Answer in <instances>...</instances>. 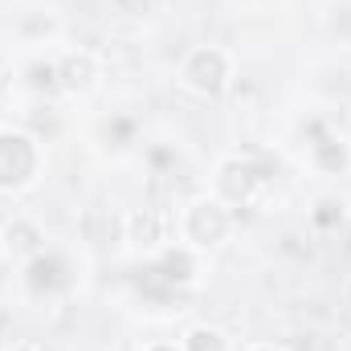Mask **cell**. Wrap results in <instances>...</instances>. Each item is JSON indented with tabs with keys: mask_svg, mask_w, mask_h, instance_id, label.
<instances>
[{
	"mask_svg": "<svg viewBox=\"0 0 351 351\" xmlns=\"http://www.w3.org/2000/svg\"><path fill=\"white\" fill-rule=\"evenodd\" d=\"M41 172V139L16 127L0 131V192H21Z\"/></svg>",
	"mask_w": 351,
	"mask_h": 351,
	"instance_id": "1",
	"label": "cell"
},
{
	"mask_svg": "<svg viewBox=\"0 0 351 351\" xmlns=\"http://www.w3.org/2000/svg\"><path fill=\"white\" fill-rule=\"evenodd\" d=\"M229 78H233V62H229V53L217 49V45L192 49V53L184 58V66H180V86L192 90V94H200V98H217L221 90L229 86Z\"/></svg>",
	"mask_w": 351,
	"mask_h": 351,
	"instance_id": "2",
	"label": "cell"
},
{
	"mask_svg": "<svg viewBox=\"0 0 351 351\" xmlns=\"http://www.w3.org/2000/svg\"><path fill=\"white\" fill-rule=\"evenodd\" d=\"M74 269L66 262V254L62 250H41L37 258H29V262L21 265V282H25V290L33 294V298H45V302H53L58 294H70L74 290V278H70Z\"/></svg>",
	"mask_w": 351,
	"mask_h": 351,
	"instance_id": "3",
	"label": "cell"
},
{
	"mask_svg": "<svg viewBox=\"0 0 351 351\" xmlns=\"http://www.w3.org/2000/svg\"><path fill=\"white\" fill-rule=\"evenodd\" d=\"M180 233H184L188 245L208 250V245H217V241L229 233V208H225L221 200H208V196H204V200H192V204L184 208Z\"/></svg>",
	"mask_w": 351,
	"mask_h": 351,
	"instance_id": "4",
	"label": "cell"
},
{
	"mask_svg": "<svg viewBox=\"0 0 351 351\" xmlns=\"http://www.w3.org/2000/svg\"><path fill=\"white\" fill-rule=\"evenodd\" d=\"M94 139H98V147H102L106 156L123 160V156H131V152L139 147V119H135L131 110H110L106 119H98Z\"/></svg>",
	"mask_w": 351,
	"mask_h": 351,
	"instance_id": "5",
	"label": "cell"
},
{
	"mask_svg": "<svg viewBox=\"0 0 351 351\" xmlns=\"http://www.w3.org/2000/svg\"><path fill=\"white\" fill-rule=\"evenodd\" d=\"M4 245H8V254H12L16 262L25 265L29 258H37V254L45 250V233H41L29 217H16V221L4 229Z\"/></svg>",
	"mask_w": 351,
	"mask_h": 351,
	"instance_id": "6",
	"label": "cell"
},
{
	"mask_svg": "<svg viewBox=\"0 0 351 351\" xmlns=\"http://www.w3.org/2000/svg\"><path fill=\"white\" fill-rule=\"evenodd\" d=\"M16 37H21L25 45H49V41L58 37V16H53L49 8H29V12H21Z\"/></svg>",
	"mask_w": 351,
	"mask_h": 351,
	"instance_id": "7",
	"label": "cell"
},
{
	"mask_svg": "<svg viewBox=\"0 0 351 351\" xmlns=\"http://www.w3.org/2000/svg\"><path fill=\"white\" fill-rule=\"evenodd\" d=\"M21 78H25V90L29 94H37V98H45V94H58V58H33V62H25V70H21Z\"/></svg>",
	"mask_w": 351,
	"mask_h": 351,
	"instance_id": "8",
	"label": "cell"
},
{
	"mask_svg": "<svg viewBox=\"0 0 351 351\" xmlns=\"http://www.w3.org/2000/svg\"><path fill=\"white\" fill-rule=\"evenodd\" d=\"M184 351H233V348H229L225 331H217V327H192L184 335Z\"/></svg>",
	"mask_w": 351,
	"mask_h": 351,
	"instance_id": "9",
	"label": "cell"
},
{
	"mask_svg": "<svg viewBox=\"0 0 351 351\" xmlns=\"http://www.w3.org/2000/svg\"><path fill=\"white\" fill-rule=\"evenodd\" d=\"M143 160L152 164V172H156V176H164V172H172L176 164H180V152L168 147V143H152V147L143 152Z\"/></svg>",
	"mask_w": 351,
	"mask_h": 351,
	"instance_id": "10",
	"label": "cell"
},
{
	"mask_svg": "<svg viewBox=\"0 0 351 351\" xmlns=\"http://www.w3.org/2000/svg\"><path fill=\"white\" fill-rule=\"evenodd\" d=\"M8 351H41V348H37V343H12Z\"/></svg>",
	"mask_w": 351,
	"mask_h": 351,
	"instance_id": "11",
	"label": "cell"
},
{
	"mask_svg": "<svg viewBox=\"0 0 351 351\" xmlns=\"http://www.w3.org/2000/svg\"><path fill=\"white\" fill-rule=\"evenodd\" d=\"M147 351H176V348H168V343H156V348H147Z\"/></svg>",
	"mask_w": 351,
	"mask_h": 351,
	"instance_id": "12",
	"label": "cell"
},
{
	"mask_svg": "<svg viewBox=\"0 0 351 351\" xmlns=\"http://www.w3.org/2000/svg\"><path fill=\"white\" fill-rule=\"evenodd\" d=\"M250 351H274V348H250Z\"/></svg>",
	"mask_w": 351,
	"mask_h": 351,
	"instance_id": "13",
	"label": "cell"
}]
</instances>
